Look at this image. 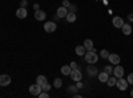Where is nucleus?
Returning a JSON list of instances; mask_svg holds the SVG:
<instances>
[{
  "label": "nucleus",
  "mask_w": 133,
  "mask_h": 98,
  "mask_svg": "<svg viewBox=\"0 0 133 98\" xmlns=\"http://www.w3.org/2000/svg\"><path fill=\"white\" fill-rule=\"evenodd\" d=\"M84 58L88 64H96L98 61V56L96 50H87V53L84 54Z\"/></svg>",
  "instance_id": "obj_1"
},
{
  "label": "nucleus",
  "mask_w": 133,
  "mask_h": 98,
  "mask_svg": "<svg viewBox=\"0 0 133 98\" xmlns=\"http://www.w3.org/2000/svg\"><path fill=\"white\" fill-rule=\"evenodd\" d=\"M121 31H123V33H124L125 36H130V33H132V27H130V24H125V23H124V25L121 27Z\"/></svg>",
  "instance_id": "obj_14"
},
{
  "label": "nucleus",
  "mask_w": 133,
  "mask_h": 98,
  "mask_svg": "<svg viewBox=\"0 0 133 98\" xmlns=\"http://www.w3.org/2000/svg\"><path fill=\"white\" fill-rule=\"evenodd\" d=\"M130 97H132V98H133V89H132V90H130Z\"/></svg>",
  "instance_id": "obj_36"
},
{
  "label": "nucleus",
  "mask_w": 133,
  "mask_h": 98,
  "mask_svg": "<svg viewBox=\"0 0 133 98\" xmlns=\"http://www.w3.org/2000/svg\"><path fill=\"white\" fill-rule=\"evenodd\" d=\"M77 86L76 85H71V86H68V89H66V92L68 93H77Z\"/></svg>",
  "instance_id": "obj_24"
},
{
  "label": "nucleus",
  "mask_w": 133,
  "mask_h": 98,
  "mask_svg": "<svg viewBox=\"0 0 133 98\" xmlns=\"http://www.w3.org/2000/svg\"><path fill=\"white\" fill-rule=\"evenodd\" d=\"M97 77H98V81H100V82H107L108 78H109V74L105 73V72H101V73L97 74Z\"/></svg>",
  "instance_id": "obj_16"
},
{
  "label": "nucleus",
  "mask_w": 133,
  "mask_h": 98,
  "mask_svg": "<svg viewBox=\"0 0 133 98\" xmlns=\"http://www.w3.org/2000/svg\"><path fill=\"white\" fill-rule=\"evenodd\" d=\"M57 29V24L55 23V21H47L45 24H44V31L48 32V33H52Z\"/></svg>",
  "instance_id": "obj_3"
},
{
  "label": "nucleus",
  "mask_w": 133,
  "mask_h": 98,
  "mask_svg": "<svg viewBox=\"0 0 133 98\" xmlns=\"http://www.w3.org/2000/svg\"><path fill=\"white\" fill-rule=\"evenodd\" d=\"M69 11H68V12H75L76 13V11H77V5H72V4H69Z\"/></svg>",
  "instance_id": "obj_28"
},
{
  "label": "nucleus",
  "mask_w": 133,
  "mask_h": 98,
  "mask_svg": "<svg viewBox=\"0 0 133 98\" xmlns=\"http://www.w3.org/2000/svg\"><path fill=\"white\" fill-rule=\"evenodd\" d=\"M33 9H35V11L40 9V5H39V4H33Z\"/></svg>",
  "instance_id": "obj_35"
},
{
  "label": "nucleus",
  "mask_w": 133,
  "mask_h": 98,
  "mask_svg": "<svg viewBox=\"0 0 133 98\" xmlns=\"http://www.w3.org/2000/svg\"><path fill=\"white\" fill-rule=\"evenodd\" d=\"M113 76L116 78H121L124 77V68L120 66V65H117L116 68H113Z\"/></svg>",
  "instance_id": "obj_8"
},
{
  "label": "nucleus",
  "mask_w": 133,
  "mask_h": 98,
  "mask_svg": "<svg viewBox=\"0 0 133 98\" xmlns=\"http://www.w3.org/2000/svg\"><path fill=\"white\" fill-rule=\"evenodd\" d=\"M56 13H57V16L60 17V19H64L65 16H66V13H68V8H65V7H59L57 8V11H56Z\"/></svg>",
  "instance_id": "obj_12"
},
{
  "label": "nucleus",
  "mask_w": 133,
  "mask_h": 98,
  "mask_svg": "<svg viewBox=\"0 0 133 98\" xmlns=\"http://www.w3.org/2000/svg\"><path fill=\"white\" fill-rule=\"evenodd\" d=\"M83 45L85 47L87 50H92V49H93V41H92L91 39H87V40L84 41V44H83Z\"/></svg>",
  "instance_id": "obj_20"
},
{
  "label": "nucleus",
  "mask_w": 133,
  "mask_h": 98,
  "mask_svg": "<svg viewBox=\"0 0 133 98\" xmlns=\"http://www.w3.org/2000/svg\"><path fill=\"white\" fill-rule=\"evenodd\" d=\"M112 24H113L115 28H121L124 25V20H123V17H120V16H115L112 19Z\"/></svg>",
  "instance_id": "obj_9"
},
{
  "label": "nucleus",
  "mask_w": 133,
  "mask_h": 98,
  "mask_svg": "<svg viewBox=\"0 0 133 98\" xmlns=\"http://www.w3.org/2000/svg\"><path fill=\"white\" fill-rule=\"evenodd\" d=\"M104 72L108 73V74L110 76V74H113V68H112V66H109V65H107V66L104 68Z\"/></svg>",
  "instance_id": "obj_25"
},
{
  "label": "nucleus",
  "mask_w": 133,
  "mask_h": 98,
  "mask_svg": "<svg viewBox=\"0 0 133 98\" xmlns=\"http://www.w3.org/2000/svg\"><path fill=\"white\" fill-rule=\"evenodd\" d=\"M69 77H71L75 82L81 81V80H83V73H81L80 69H72V72H71V74H69Z\"/></svg>",
  "instance_id": "obj_2"
},
{
  "label": "nucleus",
  "mask_w": 133,
  "mask_h": 98,
  "mask_svg": "<svg viewBox=\"0 0 133 98\" xmlns=\"http://www.w3.org/2000/svg\"><path fill=\"white\" fill-rule=\"evenodd\" d=\"M69 2H68V0H63V7H65V8H68L69 7Z\"/></svg>",
  "instance_id": "obj_31"
},
{
  "label": "nucleus",
  "mask_w": 133,
  "mask_h": 98,
  "mask_svg": "<svg viewBox=\"0 0 133 98\" xmlns=\"http://www.w3.org/2000/svg\"><path fill=\"white\" fill-rule=\"evenodd\" d=\"M16 16L19 19H25L28 16V12H27V8L25 7H20L17 11H16Z\"/></svg>",
  "instance_id": "obj_11"
},
{
  "label": "nucleus",
  "mask_w": 133,
  "mask_h": 98,
  "mask_svg": "<svg viewBox=\"0 0 133 98\" xmlns=\"http://www.w3.org/2000/svg\"><path fill=\"white\" fill-rule=\"evenodd\" d=\"M76 13L75 12H68L66 13V16H65V19H66V21H68V23H75L76 21Z\"/></svg>",
  "instance_id": "obj_18"
},
{
  "label": "nucleus",
  "mask_w": 133,
  "mask_h": 98,
  "mask_svg": "<svg viewBox=\"0 0 133 98\" xmlns=\"http://www.w3.org/2000/svg\"><path fill=\"white\" fill-rule=\"evenodd\" d=\"M128 84H130V85H133V72L132 73H129V76H128Z\"/></svg>",
  "instance_id": "obj_29"
},
{
  "label": "nucleus",
  "mask_w": 133,
  "mask_h": 98,
  "mask_svg": "<svg viewBox=\"0 0 133 98\" xmlns=\"http://www.w3.org/2000/svg\"><path fill=\"white\" fill-rule=\"evenodd\" d=\"M132 33H133V28H132Z\"/></svg>",
  "instance_id": "obj_37"
},
{
  "label": "nucleus",
  "mask_w": 133,
  "mask_h": 98,
  "mask_svg": "<svg viewBox=\"0 0 133 98\" xmlns=\"http://www.w3.org/2000/svg\"><path fill=\"white\" fill-rule=\"evenodd\" d=\"M75 52H76L77 56H84V54L87 53V49H85L84 45H77L76 49H75Z\"/></svg>",
  "instance_id": "obj_15"
},
{
  "label": "nucleus",
  "mask_w": 133,
  "mask_h": 98,
  "mask_svg": "<svg viewBox=\"0 0 133 98\" xmlns=\"http://www.w3.org/2000/svg\"><path fill=\"white\" fill-rule=\"evenodd\" d=\"M87 74L91 78H95V77H97V74H98V69L96 66H93V64H91L87 68Z\"/></svg>",
  "instance_id": "obj_4"
},
{
  "label": "nucleus",
  "mask_w": 133,
  "mask_h": 98,
  "mask_svg": "<svg viewBox=\"0 0 133 98\" xmlns=\"http://www.w3.org/2000/svg\"><path fill=\"white\" fill-rule=\"evenodd\" d=\"M45 17H47V15H45V12H44V11H41V9L35 11V19H36V20L43 21V20H45Z\"/></svg>",
  "instance_id": "obj_13"
},
{
  "label": "nucleus",
  "mask_w": 133,
  "mask_h": 98,
  "mask_svg": "<svg viewBox=\"0 0 133 98\" xmlns=\"http://www.w3.org/2000/svg\"><path fill=\"white\" fill-rule=\"evenodd\" d=\"M41 89H43L44 92H49V90L52 89V86H51V85H49V84L47 82V84H44V85L41 86Z\"/></svg>",
  "instance_id": "obj_26"
},
{
  "label": "nucleus",
  "mask_w": 133,
  "mask_h": 98,
  "mask_svg": "<svg viewBox=\"0 0 133 98\" xmlns=\"http://www.w3.org/2000/svg\"><path fill=\"white\" fill-rule=\"evenodd\" d=\"M116 82H117V78L115 77H109L108 78V81H107V84H108V86H116Z\"/></svg>",
  "instance_id": "obj_22"
},
{
  "label": "nucleus",
  "mask_w": 133,
  "mask_h": 98,
  "mask_svg": "<svg viewBox=\"0 0 133 98\" xmlns=\"http://www.w3.org/2000/svg\"><path fill=\"white\" fill-rule=\"evenodd\" d=\"M53 86L56 89H60L61 86H63V80L59 78V77H56V78H55V81H53Z\"/></svg>",
  "instance_id": "obj_21"
},
{
  "label": "nucleus",
  "mask_w": 133,
  "mask_h": 98,
  "mask_svg": "<svg viewBox=\"0 0 133 98\" xmlns=\"http://www.w3.org/2000/svg\"><path fill=\"white\" fill-rule=\"evenodd\" d=\"M47 82H48V80H47L45 76H43V74L37 76V78H36V84H39L40 86H43L44 84H47Z\"/></svg>",
  "instance_id": "obj_17"
},
{
  "label": "nucleus",
  "mask_w": 133,
  "mask_h": 98,
  "mask_svg": "<svg viewBox=\"0 0 133 98\" xmlns=\"http://www.w3.org/2000/svg\"><path fill=\"white\" fill-rule=\"evenodd\" d=\"M27 4H28L27 0H21L20 2V7H27Z\"/></svg>",
  "instance_id": "obj_33"
},
{
  "label": "nucleus",
  "mask_w": 133,
  "mask_h": 98,
  "mask_svg": "<svg viewBox=\"0 0 133 98\" xmlns=\"http://www.w3.org/2000/svg\"><path fill=\"white\" fill-rule=\"evenodd\" d=\"M0 88H2V86H0Z\"/></svg>",
  "instance_id": "obj_38"
},
{
  "label": "nucleus",
  "mask_w": 133,
  "mask_h": 98,
  "mask_svg": "<svg viewBox=\"0 0 133 98\" xmlns=\"http://www.w3.org/2000/svg\"><path fill=\"white\" fill-rule=\"evenodd\" d=\"M128 20L130 21V23H133V13H130V15H128Z\"/></svg>",
  "instance_id": "obj_34"
},
{
  "label": "nucleus",
  "mask_w": 133,
  "mask_h": 98,
  "mask_svg": "<svg viewBox=\"0 0 133 98\" xmlns=\"http://www.w3.org/2000/svg\"><path fill=\"white\" fill-rule=\"evenodd\" d=\"M69 66H71L72 69H79V66H77V64H76L75 61H72V62L69 64Z\"/></svg>",
  "instance_id": "obj_30"
},
{
  "label": "nucleus",
  "mask_w": 133,
  "mask_h": 98,
  "mask_svg": "<svg viewBox=\"0 0 133 98\" xmlns=\"http://www.w3.org/2000/svg\"><path fill=\"white\" fill-rule=\"evenodd\" d=\"M76 86H77V89H81L84 85H83V82H81V81H77V82H76Z\"/></svg>",
  "instance_id": "obj_32"
},
{
  "label": "nucleus",
  "mask_w": 133,
  "mask_h": 98,
  "mask_svg": "<svg viewBox=\"0 0 133 98\" xmlns=\"http://www.w3.org/2000/svg\"><path fill=\"white\" fill-rule=\"evenodd\" d=\"M109 62L110 64H113V65H118L120 61H121V57L118 56L117 53H109V57H108Z\"/></svg>",
  "instance_id": "obj_7"
},
{
  "label": "nucleus",
  "mask_w": 133,
  "mask_h": 98,
  "mask_svg": "<svg viewBox=\"0 0 133 98\" xmlns=\"http://www.w3.org/2000/svg\"><path fill=\"white\" fill-rule=\"evenodd\" d=\"M116 86H117V88H118L121 92H124V90H127V89H128V81H127V80H124L123 77H121V78H117Z\"/></svg>",
  "instance_id": "obj_5"
},
{
  "label": "nucleus",
  "mask_w": 133,
  "mask_h": 98,
  "mask_svg": "<svg viewBox=\"0 0 133 98\" xmlns=\"http://www.w3.org/2000/svg\"><path fill=\"white\" fill-rule=\"evenodd\" d=\"M37 97H40V98H48V97H49V94H48V92L41 90V92H40V94H39Z\"/></svg>",
  "instance_id": "obj_27"
},
{
  "label": "nucleus",
  "mask_w": 133,
  "mask_h": 98,
  "mask_svg": "<svg viewBox=\"0 0 133 98\" xmlns=\"http://www.w3.org/2000/svg\"><path fill=\"white\" fill-rule=\"evenodd\" d=\"M71 72H72V68L69 66V65H63V66H61V74H64V76H69Z\"/></svg>",
  "instance_id": "obj_19"
},
{
  "label": "nucleus",
  "mask_w": 133,
  "mask_h": 98,
  "mask_svg": "<svg viewBox=\"0 0 133 98\" xmlns=\"http://www.w3.org/2000/svg\"><path fill=\"white\" fill-rule=\"evenodd\" d=\"M9 84H11V77L8 74H2L0 76V86H2V88L3 86H8Z\"/></svg>",
  "instance_id": "obj_10"
},
{
  "label": "nucleus",
  "mask_w": 133,
  "mask_h": 98,
  "mask_svg": "<svg viewBox=\"0 0 133 98\" xmlns=\"http://www.w3.org/2000/svg\"><path fill=\"white\" fill-rule=\"evenodd\" d=\"M100 57L104 58V60H108V57H109V52H108L107 49H103L101 52H100Z\"/></svg>",
  "instance_id": "obj_23"
},
{
  "label": "nucleus",
  "mask_w": 133,
  "mask_h": 98,
  "mask_svg": "<svg viewBox=\"0 0 133 98\" xmlns=\"http://www.w3.org/2000/svg\"><path fill=\"white\" fill-rule=\"evenodd\" d=\"M41 90H43V89H41V86H40L39 84H33V85L29 86V93H31L32 95H35V97H37Z\"/></svg>",
  "instance_id": "obj_6"
}]
</instances>
